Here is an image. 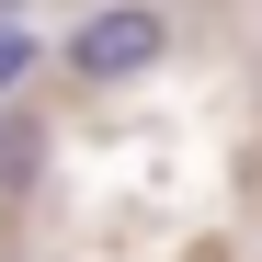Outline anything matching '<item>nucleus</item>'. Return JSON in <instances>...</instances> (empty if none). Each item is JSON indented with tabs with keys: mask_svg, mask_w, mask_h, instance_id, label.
Instances as JSON below:
<instances>
[{
	"mask_svg": "<svg viewBox=\"0 0 262 262\" xmlns=\"http://www.w3.org/2000/svg\"><path fill=\"white\" fill-rule=\"evenodd\" d=\"M160 57H171V12L160 0H103V12H80V34H69V69L103 80V92L114 80H148Z\"/></svg>",
	"mask_w": 262,
	"mask_h": 262,
	"instance_id": "nucleus-1",
	"label": "nucleus"
},
{
	"mask_svg": "<svg viewBox=\"0 0 262 262\" xmlns=\"http://www.w3.org/2000/svg\"><path fill=\"white\" fill-rule=\"evenodd\" d=\"M0 12H12V0H0Z\"/></svg>",
	"mask_w": 262,
	"mask_h": 262,
	"instance_id": "nucleus-4",
	"label": "nucleus"
},
{
	"mask_svg": "<svg viewBox=\"0 0 262 262\" xmlns=\"http://www.w3.org/2000/svg\"><path fill=\"white\" fill-rule=\"evenodd\" d=\"M34 171V125H0V183H23Z\"/></svg>",
	"mask_w": 262,
	"mask_h": 262,
	"instance_id": "nucleus-3",
	"label": "nucleus"
},
{
	"mask_svg": "<svg viewBox=\"0 0 262 262\" xmlns=\"http://www.w3.org/2000/svg\"><path fill=\"white\" fill-rule=\"evenodd\" d=\"M23 69H34V34H23V23H0V103L23 92Z\"/></svg>",
	"mask_w": 262,
	"mask_h": 262,
	"instance_id": "nucleus-2",
	"label": "nucleus"
}]
</instances>
